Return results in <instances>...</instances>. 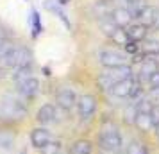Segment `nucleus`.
<instances>
[{"instance_id": "nucleus-3", "label": "nucleus", "mask_w": 159, "mask_h": 154, "mask_svg": "<svg viewBox=\"0 0 159 154\" xmlns=\"http://www.w3.org/2000/svg\"><path fill=\"white\" fill-rule=\"evenodd\" d=\"M132 77V68L129 65H122V66H113V68H106L104 72L98 75V86L102 90H111L116 82L123 81Z\"/></svg>"}, {"instance_id": "nucleus-23", "label": "nucleus", "mask_w": 159, "mask_h": 154, "mask_svg": "<svg viewBox=\"0 0 159 154\" xmlns=\"http://www.w3.org/2000/svg\"><path fill=\"white\" fill-rule=\"evenodd\" d=\"M13 143H15V134L7 129H0V147L9 149V147H13Z\"/></svg>"}, {"instance_id": "nucleus-22", "label": "nucleus", "mask_w": 159, "mask_h": 154, "mask_svg": "<svg viewBox=\"0 0 159 154\" xmlns=\"http://www.w3.org/2000/svg\"><path fill=\"white\" fill-rule=\"evenodd\" d=\"M138 113H139V100H134V102H130L129 106H127V110H125V120H127L129 124H134Z\"/></svg>"}, {"instance_id": "nucleus-7", "label": "nucleus", "mask_w": 159, "mask_h": 154, "mask_svg": "<svg viewBox=\"0 0 159 154\" xmlns=\"http://www.w3.org/2000/svg\"><path fill=\"white\" fill-rule=\"evenodd\" d=\"M16 91L25 100L34 99L38 95V91H39V81L36 77H29V79H25L22 82H16Z\"/></svg>"}, {"instance_id": "nucleus-31", "label": "nucleus", "mask_w": 159, "mask_h": 154, "mask_svg": "<svg viewBox=\"0 0 159 154\" xmlns=\"http://www.w3.org/2000/svg\"><path fill=\"white\" fill-rule=\"evenodd\" d=\"M6 75H7V68L2 65V66H0V81H2V79H4Z\"/></svg>"}, {"instance_id": "nucleus-18", "label": "nucleus", "mask_w": 159, "mask_h": 154, "mask_svg": "<svg viewBox=\"0 0 159 154\" xmlns=\"http://www.w3.org/2000/svg\"><path fill=\"white\" fill-rule=\"evenodd\" d=\"M30 25H32V36L38 38L41 32H43V23H41V16L36 9L30 11Z\"/></svg>"}, {"instance_id": "nucleus-10", "label": "nucleus", "mask_w": 159, "mask_h": 154, "mask_svg": "<svg viewBox=\"0 0 159 154\" xmlns=\"http://www.w3.org/2000/svg\"><path fill=\"white\" fill-rule=\"evenodd\" d=\"M77 95H75V91H73L72 88H68V86H65V88H61L57 91V104L63 108V110H72L73 106L77 104Z\"/></svg>"}, {"instance_id": "nucleus-26", "label": "nucleus", "mask_w": 159, "mask_h": 154, "mask_svg": "<svg viewBox=\"0 0 159 154\" xmlns=\"http://www.w3.org/2000/svg\"><path fill=\"white\" fill-rule=\"evenodd\" d=\"M111 40H113L115 43L122 45V47H125V45H127V43L130 41V38L127 36V30H125V29H122V27H120V29L116 30V32H115V36L111 38Z\"/></svg>"}, {"instance_id": "nucleus-12", "label": "nucleus", "mask_w": 159, "mask_h": 154, "mask_svg": "<svg viewBox=\"0 0 159 154\" xmlns=\"http://www.w3.org/2000/svg\"><path fill=\"white\" fill-rule=\"evenodd\" d=\"M30 142H32V145L36 147V149H43L47 143L52 142V134L45 127H36L30 133Z\"/></svg>"}, {"instance_id": "nucleus-19", "label": "nucleus", "mask_w": 159, "mask_h": 154, "mask_svg": "<svg viewBox=\"0 0 159 154\" xmlns=\"http://www.w3.org/2000/svg\"><path fill=\"white\" fill-rule=\"evenodd\" d=\"M70 154H91V143L88 140H77L70 149Z\"/></svg>"}, {"instance_id": "nucleus-30", "label": "nucleus", "mask_w": 159, "mask_h": 154, "mask_svg": "<svg viewBox=\"0 0 159 154\" xmlns=\"http://www.w3.org/2000/svg\"><path fill=\"white\" fill-rule=\"evenodd\" d=\"M152 124H154L156 133H159V106H156L154 111H152Z\"/></svg>"}, {"instance_id": "nucleus-27", "label": "nucleus", "mask_w": 159, "mask_h": 154, "mask_svg": "<svg viewBox=\"0 0 159 154\" xmlns=\"http://www.w3.org/2000/svg\"><path fill=\"white\" fill-rule=\"evenodd\" d=\"M61 151H63L61 143H59V142H54V140H52L50 143H47V145L41 149V152H43V154H61Z\"/></svg>"}, {"instance_id": "nucleus-17", "label": "nucleus", "mask_w": 159, "mask_h": 154, "mask_svg": "<svg viewBox=\"0 0 159 154\" xmlns=\"http://www.w3.org/2000/svg\"><path fill=\"white\" fill-rule=\"evenodd\" d=\"M134 125H136L139 131H150V129H154V124H152V113H138L136 117V122H134Z\"/></svg>"}, {"instance_id": "nucleus-1", "label": "nucleus", "mask_w": 159, "mask_h": 154, "mask_svg": "<svg viewBox=\"0 0 159 154\" xmlns=\"http://www.w3.org/2000/svg\"><path fill=\"white\" fill-rule=\"evenodd\" d=\"M0 115L2 118H9V120H22L27 115L25 99L6 93L0 99Z\"/></svg>"}, {"instance_id": "nucleus-14", "label": "nucleus", "mask_w": 159, "mask_h": 154, "mask_svg": "<svg viewBox=\"0 0 159 154\" xmlns=\"http://www.w3.org/2000/svg\"><path fill=\"white\" fill-rule=\"evenodd\" d=\"M45 9H48V11H52V13H56V16L65 23L66 29H72V23H70V20H68L66 13L61 9V4H59L57 0H45Z\"/></svg>"}, {"instance_id": "nucleus-13", "label": "nucleus", "mask_w": 159, "mask_h": 154, "mask_svg": "<svg viewBox=\"0 0 159 154\" xmlns=\"http://www.w3.org/2000/svg\"><path fill=\"white\" fill-rule=\"evenodd\" d=\"M57 117V110L52 104H43L36 113V120L39 124H52Z\"/></svg>"}, {"instance_id": "nucleus-15", "label": "nucleus", "mask_w": 159, "mask_h": 154, "mask_svg": "<svg viewBox=\"0 0 159 154\" xmlns=\"http://www.w3.org/2000/svg\"><path fill=\"white\" fill-rule=\"evenodd\" d=\"M125 30H127V36H129L132 41H138V43L143 41L145 38H147V32H148V30H147V25H143V23H139V22L130 23Z\"/></svg>"}, {"instance_id": "nucleus-21", "label": "nucleus", "mask_w": 159, "mask_h": 154, "mask_svg": "<svg viewBox=\"0 0 159 154\" xmlns=\"http://www.w3.org/2000/svg\"><path fill=\"white\" fill-rule=\"evenodd\" d=\"M100 27H102V30H104V34L109 36V38H113L115 32L120 29V27L113 22V18H104V20H100Z\"/></svg>"}, {"instance_id": "nucleus-24", "label": "nucleus", "mask_w": 159, "mask_h": 154, "mask_svg": "<svg viewBox=\"0 0 159 154\" xmlns=\"http://www.w3.org/2000/svg\"><path fill=\"white\" fill-rule=\"evenodd\" d=\"M123 154H147V147L141 142H130L127 149L123 151Z\"/></svg>"}, {"instance_id": "nucleus-9", "label": "nucleus", "mask_w": 159, "mask_h": 154, "mask_svg": "<svg viewBox=\"0 0 159 154\" xmlns=\"http://www.w3.org/2000/svg\"><path fill=\"white\" fill-rule=\"evenodd\" d=\"M97 110V100H95L93 95H82L79 97V100H77V111H79V115L82 118H89L91 115L95 113Z\"/></svg>"}, {"instance_id": "nucleus-2", "label": "nucleus", "mask_w": 159, "mask_h": 154, "mask_svg": "<svg viewBox=\"0 0 159 154\" xmlns=\"http://www.w3.org/2000/svg\"><path fill=\"white\" fill-rule=\"evenodd\" d=\"M98 145L106 154H118L123 147V140L116 125L106 124L102 127L100 136H98Z\"/></svg>"}, {"instance_id": "nucleus-20", "label": "nucleus", "mask_w": 159, "mask_h": 154, "mask_svg": "<svg viewBox=\"0 0 159 154\" xmlns=\"http://www.w3.org/2000/svg\"><path fill=\"white\" fill-rule=\"evenodd\" d=\"M29 77H32V65L13 70V79H15V82H22L25 79H29Z\"/></svg>"}, {"instance_id": "nucleus-5", "label": "nucleus", "mask_w": 159, "mask_h": 154, "mask_svg": "<svg viewBox=\"0 0 159 154\" xmlns=\"http://www.w3.org/2000/svg\"><path fill=\"white\" fill-rule=\"evenodd\" d=\"M97 59L104 68H113V66H122L127 65V54L125 52H120L116 49H104L97 54Z\"/></svg>"}, {"instance_id": "nucleus-4", "label": "nucleus", "mask_w": 159, "mask_h": 154, "mask_svg": "<svg viewBox=\"0 0 159 154\" xmlns=\"http://www.w3.org/2000/svg\"><path fill=\"white\" fill-rule=\"evenodd\" d=\"M2 63L6 68H22V66L32 65V54L29 49L25 47H13L11 50L6 54V58L2 59Z\"/></svg>"}, {"instance_id": "nucleus-34", "label": "nucleus", "mask_w": 159, "mask_h": 154, "mask_svg": "<svg viewBox=\"0 0 159 154\" xmlns=\"http://www.w3.org/2000/svg\"><path fill=\"white\" fill-rule=\"evenodd\" d=\"M157 134H159V133H157Z\"/></svg>"}, {"instance_id": "nucleus-16", "label": "nucleus", "mask_w": 159, "mask_h": 154, "mask_svg": "<svg viewBox=\"0 0 159 154\" xmlns=\"http://www.w3.org/2000/svg\"><path fill=\"white\" fill-rule=\"evenodd\" d=\"M93 9H95V13L100 16V20H104V18H111L113 11H115L113 4H111V0H98V2L95 4Z\"/></svg>"}, {"instance_id": "nucleus-28", "label": "nucleus", "mask_w": 159, "mask_h": 154, "mask_svg": "<svg viewBox=\"0 0 159 154\" xmlns=\"http://www.w3.org/2000/svg\"><path fill=\"white\" fill-rule=\"evenodd\" d=\"M123 49H125V52H127V54H134V56H138V54L141 52V45L138 43V41H132V40H130V41L125 45Z\"/></svg>"}, {"instance_id": "nucleus-8", "label": "nucleus", "mask_w": 159, "mask_h": 154, "mask_svg": "<svg viewBox=\"0 0 159 154\" xmlns=\"http://www.w3.org/2000/svg\"><path fill=\"white\" fill-rule=\"evenodd\" d=\"M136 82L138 81H134L132 77H129V79H123V81L116 82L109 91H111L116 99H130V97H132V91L136 88Z\"/></svg>"}, {"instance_id": "nucleus-29", "label": "nucleus", "mask_w": 159, "mask_h": 154, "mask_svg": "<svg viewBox=\"0 0 159 154\" xmlns=\"http://www.w3.org/2000/svg\"><path fill=\"white\" fill-rule=\"evenodd\" d=\"M148 84H150V90H157L159 88V70L154 72L150 77H148Z\"/></svg>"}, {"instance_id": "nucleus-25", "label": "nucleus", "mask_w": 159, "mask_h": 154, "mask_svg": "<svg viewBox=\"0 0 159 154\" xmlns=\"http://www.w3.org/2000/svg\"><path fill=\"white\" fill-rule=\"evenodd\" d=\"M141 52H143L145 56L157 54V52H159V41H152V40H147V41L141 45Z\"/></svg>"}, {"instance_id": "nucleus-32", "label": "nucleus", "mask_w": 159, "mask_h": 154, "mask_svg": "<svg viewBox=\"0 0 159 154\" xmlns=\"http://www.w3.org/2000/svg\"><path fill=\"white\" fill-rule=\"evenodd\" d=\"M59 4H61V6H66V4H68V2H70V0H57Z\"/></svg>"}, {"instance_id": "nucleus-6", "label": "nucleus", "mask_w": 159, "mask_h": 154, "mask_svg": "<svg viewBox=\"0 0 159 154\" xmlns=\"http://www.w3.org/2000/svg\"><path fill=\"white\" fill-rule=\"evenodd\" d=\"M134 20H138L143 25H156L159 27V7H154V6H141L134 13Z\"/></svg>"}, {"instance_id": "nucleus-11", "label": "nucleus", "mask_w": 159, "mask_h": 154, "mask_svg": "<svg viewBox=\"0 0 159 154\" xmlns=\"http://www.w3.org/2000/svg\"><path fill=\"white\" fill-rule=\"evenodd\" d=\"M111 18H113V22H115L118 27L127 29L130 23H132V20H134V15H132V13H130L125 6H123V7H115V11H113Z\"/></svg>"}, {"instance_id": "nucleus-33", "label": "nucleus", "mask_w": 159, "mask_h": 154, "mask_svg": "<svg viewBox=\"0 0 159 154\" xmlns=\"http://www.w3.org/2000/svg\"><path fill=\"white\" fill-rule=\"evenodd\" d=\"M0 118H2V115H0Z\"/></svg>"}]
</instances>
